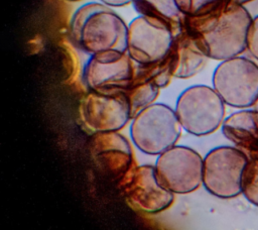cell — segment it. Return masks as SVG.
Masks as SVG:
<instances>
[{"instance_id":"1","label":"cell","mask_w":258,"mask_h":230,"mask_svg":"<svg viewBox=\"0 0 258 230\" xmlns=\"http://www.w3.org/2000/svg\"><path fill=\"white\" fill-rule=\"evenodd\" d=\"M252 16L231 0H216L194 15L184 16L183 28L196 37L209 59L224 61L247 50Z\"/></svg>"},{"instance_id":"2","label":"cell","mask_w":258,"mask_h":230,"mask_svg":"<svg viewBox=\"0 0 258 230\" xmlns=\"http://www.w3.org/2000/svg\"><path fill=\"white\" fill-rule=\"evenodd\" d=\"M70 32L74 44L89 54L127 51L128 25L102 2H89L78 8L73 14Z\"/></svg>"},{"instance_id":"3","label":"cell","mask_w":258,"mask_h":230,"mask_svg":"<svg viewBox=\"0 0 258 230\" xmlns=\"http://www.w3.org/2000/svg\"><path fill=\"white\" fill-rule=\"evenodd\" d=\"M182 127L171 107L153 103L132 118L130 138L143 153L158 155L172 147L181 135Z\"/></svg>"},{"instance_id":"4","label":"cell","mask_w":258,"mask_h":230,"mask_svg":"<svg viewBox=\"0 0 258 230\" xmlns=\"http://www.w3.org/2000/svg\"><path fill=\"white\" fill-rule=\"evenodd\" d=\"M225 105L213 87L192 85L178 95L174 111L182 129L195 136H206L222 126Z\"/></svg>"},{"instance_id":"5","label":"cell","mask_w":258,"mask_h":230,"mask_svg":"<svg viewBox=\"0 0 258 230\" xmlns=\"http://www.w3.org/2000/svg\"><path fill=\"white\" fill-rule=\"evenodd\" d=\"M212 84L226 105L251 108L258 99V65L241 55L221 61L213 73Z\"/></svg>"},{"instance_id":"6","label":"cell","mask_w":258,"mask_h":230,"mask_svg":"<svg viewBox=\"0 0 258 230\" xmlns=\"http://www.w3.org/2000/svg\"><path fill=\"white\" fill-rule=\"evenodd\" d=\"M249 158L237 147L221 145L204 157L203 186L213 196L232 199L242 194V177Z\"/></svg>"},{"instance_id":"7","label":"cell","mask_w":258,"mask_h":230,"mask_svg":"<svg viewBox=\"0 0 258 230\" xmlns=\"http://www.w3.org/2000/svg\"><path fill=\"white\" fill-rule=\"evenodd\" d=\"M136 64L127 51L107 50L90 54L82 71L88 91L113 94L125 92L131 85Z\"/></svg>"},{"instance_id":"8","label":"cell","mask_w":258,"mask_h":230,"mask_svg":"<svg viewBox=\"0 0 258 230\" xmlns=\"http://www.w3.org/2000/svg\"><path fill=\"white\" fill-rule=\"evenodd\" d=\"M154 167L158 182L173 194H189L203 185L204 157L191 147L173 145L157 155Z\"/></svg>"},{"instance_id":"9","label":"cell","mask_w":258,"mask_h":230,"mask_svg":"<svg viewBox=\"0 0 258 230\" xmlns=\"http://www.w3.org/2000/svg\"><path fill=\"white\" fill-rule=\"evenodd\" d=\"M118 183L127 202L143 213L157 214L173 203L174 194L158 182L152 164H135Z\"/></svg>"},{"instance_id":"10","label":"cell","mask_w":258,"mask_h":230,"mask_svg":"<svg viewBox=\"0 0 258 230\" xmlns=\"http://www.w3.org/2000/svg\"><path fill=\"white\" fill-rule=\"evenodd\" d=\"M79 114L91 134L120 131L132 119L125 92L102 94L88 91L80 102Z\"/></svg>"},{"instance_id":"11","label":"cell","mask_w":258,"mask_h":230,"mask_svg":"<svg viewBox=\"0 0 258 230\" xmlns=\"http://www.w3.org/2000/svg\"><path fill=\"white\" fill-rule=\"evenodd\" d=\"M90 153L98 169L113 181H120L135 165L131 144L119 131L92 134Z\"/></svg>"},{"instance_id":"12","label":"cell","mask_w":258,"mask_h":230,"mask_svg":"<svg viewBox=\"0 0 258 230\" xmlns=\"http://www.w3.org/2000/svg\"><path fill=\"white\" fill-rule=\"evenodd\" d=\"M173 39L172 32L138 15L128 24L127 52L137 65L153 64L168 54Z\"/></svg>"},{"instance_id":"13","label":"cell","mask_w":258,"mask_h":230,"mask_svg":"<svg viewBox=\"0 0 258 230\" xmlns=\"http://www.w3.org/2000/svg\"><path fill=\"white\" fill-rule=\"evenodd\" d=\"M221 129L223 135L249 159L258 158V110L247 108L230 114Z\"/></svg>"},{"instance_id":"14","label":"cell","mask_w":258,"mask_h":230,"mask_svg":"<svg viewBox=\"0 0 258 230\" xmlns=\"http://www.w3.org/2000/svg\"><path fill=\"white\" fill-rule=\"evenodd\" d=\"M169 58L172 76L177 79L194 77L204 69L209 59L196 37L184 29L174 36Z\"/></svg>"},{"instance_id":"15","label":"cell","mask_w":258,"mask_h":230,"mask_svg":"<svg viewBox=\"0 0 258 230\" xmlns=\"http://www.w3.org/2000/svg\"><path fill=\"white\" fill-rule=\"evenodd\" d=\"M132 5L148 22L172 32L174 36L183 28L184 15L175 0H134Z\"/></svg>"},{"instance_id":"16","label":"cell","mask_w":258,"mask_h":230,"mask_svg":"<svg viewBox=\"0 0 258 230\" xmlns=\"http://www.w3.org/2000/svg\"><path fill=\"white\" fill-rule=\"evenodd\" d=\"M159 91L160 88L152 81L133 80L129 88L125 91L130 106L131 118L153 104L158 97Z\"/></svg>"},{"instance_id":"17","label":"cell","mask_w":258,"mask_h":230,"mask_svg":"<svg viewBox=\"0 0 258 230\" xmlns=\"http://www.w3.org/2000/svg\"><path fill=\"white\" fill-rule=\"evenodd\" d=\"M242 195L258 207V158L249 159L242 177Z\"/></svg>"},{"instance_id":"18","label":"cell","mask_w":258,"mask_h":230,"mask_svg":"<svg viewBox=\"0 0 258 230\" xmlns=\"http://www.w3.org/2000/svg\"><path fill=\"white\" fill-rule=\"evenodd\" d=\"M216 0H175V3L184 16L198 13Z\"/></svg>"},{"instance_id":"19","label":"cell","mask_w":258,"mask_h":230,"mask_svg":"<svg viewBox=\"0 0 258 230\" xmlns=\"http://www.w3.org/2000/svg\"><path fill=\"white\" fill-rule=\"evenodd\" d=\"M247 50L256 61H258V15L252 18L249 27L247 36Z\"/></svg>"},{"instance_id":"20","label":"cell","mask_w":258,"mask_h":230,"mask_svg":"<svg viewBox=\"0 0 258 230\" xmlns=\"http://www.w3.org/2000/svg\"><path fill=\"white\" fill-rule=\"evenodd\" d=\"M134 0H100V2L110 6V7H121L132 3Z\"/></svg>"},{"instance_id":"21","label":"cell","mask_w":258,"mask_h":230,"mask_svg":"<svg viewBox=\"0 0 258 230\" xmlns=\"http://www.w3.org/2000/svg\"><path fill=\"white\" fill-rule=\"evenodd\" d=\"M253 108H254V109H256V110H258V99H257V101L255 102V104H254Z\"/></svg>"},{"instance_id":"22","label":"cell","mask_w":258,"mask_h":230,"mask_svg":"<svg viewBox=\"0 0 258 230\" xmlns=\"http://www.w3.org/2000/svg\"><path fill=\"white\" fill-rule=\"evenodd\" d=\"M66 1H70V2H77V1H80V0H66Z\"/></svg>"}]
</instances>
